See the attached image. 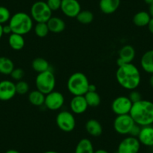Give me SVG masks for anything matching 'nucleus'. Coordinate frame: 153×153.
I'll list each match as a JSON object with an SVG mask.
<instances>
[{
  "label": "nucleus",
  "instance_id": "f257e3e1",
  "mask_svg": "<svg viewBox=\"0 0 153 153\" xmlns=\"http://www.w3.org/2000/svg\"><path fill=\"white\" fill-rule=\"evenodd\" d=\"M116 78L123 88L127 90H134L140 84V71L133 63H127L119 66L116 72Z\"/></svg>",
  "mask_w": 153,
  "mask_h": 153
},
{
  "label": "nucleus",
  "instance_id": "f03ea898",
  "mask_svg": "<svg viewBox=\"0 0 153 153\" xmlns=\"http://www.w3.org/2000/svg\"><path fill=\"white\" fill-rule=\"evenodd\" d=\"M135 124L140 127L153 124V102L148 100H140L132 105L130 113Z\"/></svg>",
  "mask_w": 153,
  "mask_h": 153
},
{
  "label": "nucleus",
  "instance_id": "7ed1b4c3",
  "mask_svg": "<svg viewBox=\"0 0 153 153\" xmlns=\"http://www.w3.org/2000/svg\"><path fill=\"white\" fill-rule=\"evenodd\" d=\"M8 24L12 33L24 35L31 32L33 28V20L25 12H17L11 17Z\"/></svg>",
  "mask_w": 153,
  "mask_h": 153
},
{
  "label": "nucleus",
  "instance_id": "20e7f679",
  "mask_svg": "<svg viewBox=\"0 0 153 153\" xmlns=\"http://www.w3.org/2000/svg\"><path fill=\"white\" fill-rule=\"evenodd\" d=\"M89 81L87 76L82 72H75L69 76L67 89L74 96L84 95L89 90Z\"/></svg>",
  "mask_w": 153,
  "mask_h": 153
},
{
  "label": "nucleus",
  "instance_id": "39448f33",
  "mask_svg": "<svg viewBox=\"0 0 153 153\" xmlns=\"http://www.w3.org/2000/svg\"><path fill=\"white\" fill-rule=\"evenodd\" d=\"M36 89L45 95L54 91L56 86V77L51 70L38 74L35 78Z\"/></svg>",
  "mask_w": 153,
  "mask_h": 153
},
{
  "label": "nucleus",
  "instance_id": "423d86ee",
  "mask_svg": "<svg viewBox=\"0 0 153 153\" xmlns=\"http://www.w3.org/2000/svg\"><path fill=\"white\" fill-rule=\"evenodd\" d=\"M52 13L47 2L44 1H37L31 7L30 16L36 23H47L52 17Z\"/></svg>",
  "mask_w": 153,
  "mask_h": 153
},
{
  "label": "nucleus",
  "instance_id": "0eeeda50",
  "mask_svg": "<svg viewBox=\"0 0 153 153\" xmlns=\"http://www.w3.org/2000/svg\"><path fill=\"white\" fill-rule=\"evenodd\" d=\"M56 123L59 128L64 132H71L76 127V120L73 113L62 110L57 114Z\"/></svg>",
  "mask_w": 153,
  "mask_h": 153
},
{
  "label": "nucleus",
  "instance_id": "6e6552de",
  "mask_svg": "<svg viewBox=\"0 0 153 153\" xmlns=\"http://www.w3.org/2000/svg\"><path fill=\"white\" fill-rule=\"evenodd\" d=\"M134 125V121L130 114L117 116L113 122L114 130L121 135H129Z\"/></svg>",
  "mask_w": 153,
  "mask_h": 153
},
{
  "label": "nucleus",
  "instance_id": "1a4fd4ad",
  "mask_svg": "<svg viewBox=\"0 0 153 153\" xmlns=\"http://www.w3.org/2000/svg\"><path fill=\"white\" fill-rule=\"evenodd\" d=\"M133 103L128 96H119L115 98L111 104V109L117 116L130 113Z\"/></svg>",
  "mask_w": 153,
  "mask_h": 153
},
{
  "label": "nucleus",
  "instance_id": "9d476101",
  "mask_svg": "<svg viewBox=\"0 0 153 153\" xmlns=\"http://www.w3.org/2000/svg\"><path fill=\"white\" fill-rule=\"evenodd\" d=\"M140 146L137 137H126L119 144L117 153H138L140 149Z\"/></svg>",
  "mask_w": 153,
  "mask_h": 153
},
{
  "label": "nucleus",
  "instance_id": "9b49d317",
  "mask_svg": "<svg viewBox=\"0 0 153 153\" xmlns=\"http://www.w3.org/2000/svg\"><path fill=\"white\" fill-rule=\"evenodd\" d=\"M65 103V97L62 93L57 91H53L45 95V105L48 110H58L62 107Z\"/></svg>",
  "mask_w": 153,
  "mask_h": 153
},
{
  "label": "nucleus",
  "instance_id": "f8f14e48",
  "mask_svg": "<svg viewBox=\"0 0 153 153\" xmlns=\"http://www.w3.org/2000/svg\"><path fill=\"white\" fill-rule=\"evenodd\" d=\"M60 10L66 17L75 18L81 11V6L77 0H62Z\"/></svg>",
  "mask_w": 153,
  "mask_h": 153
},
{
  "label": "nucleus",
  "instance_id": "ddd939ff",
  "mask_svg": "<svg viewBox=\"0 0 153 153\" xmlns=\"http://www.w3.org/2000/svg\"><path fill=\"white\" fill-rule=\"evenodd\" d=\"M17 94L15 83L9 80L0 81V101H7L12 99Z\"/></svg>",
  "mask_w": 153,
  "mask_h": 153
},
{
  "label": "nucleus",
  "instance_id": "4468645a",
  "mask_svg": "<svg viewBox=\"0 0 153 153\" xmlns=\"http://www.w3.org/2000/svg\"><path fill=\"white\" fill-rule=\"evenodd\" d=\"M136 52L135 50L131 45H125L119 52V58L117 59V65L121 66L127 63H132L134 59Z\"/></svg>",
  "mask_w": 153,
  "mask_h": 153
},
{
  "label": "nucleus",
  "instance_id": "2eb2a0df",
  "mask_svg": "<svg viewBox=\"0 0 153 153\" xmlns=\"http://www.w3.org/2000/svg\"><path fill=\"white\" fill-rule=\"evenodd\" d=\"M87 102L86 101L84 95H76L74 96L70 102V108L71 113L76 115H80L84 113L88 109Z\"/></svg>",
  "mask_w": 153,
  "mask_h": 153
},
{
  "label": "nucleus",
  "instance_id": "dca6fc26",
  "mask_svg": "<svg viewBox=\"0 0 153 153\" xmlns=\"http://www.w3.org/2000/svg\"><path fill=\"white\" fill-rule=\"evenodd\" d=\"M137 138L141 145L153 147V126H148L141 127Z\"/></svg>",
  "mask_w": 153,
  "mask_h": 153
},
{
  "label": "nucleus",
  "instance_id": "f3484780",
  "mask_svg": "<svg viewBox=\"0 0 153 153\" xmlns=\"http://www.w3.org/2000/svg\"><path fill=\"white\" fill-rule=\"evenodd\" d=\"M120 0H100L99 8L105 14H111L118 10Z\"/></svg>",
  "mask_w": 153,
  "mask_h": 153
},
{
  "label": "nucleus",
  "instance_id": "a211bd4d",
  "mask_svg": "<svg viewBox=\"0 0 153 153\" xmlns=\"http://www.w3.org/2000/svg\"><path fill=\"white\" fill-rule=\"evenodd\" d=\"M141 68L147 74H153V49L144 53L140 59Z\"/></svg>",
  "mask_w": 153,
  "mask_h": 153
},
{
  "label": "nucleus",
  "instance_id": "6ab92c4d",
  "mask_svg": "<svg viewBox=\"0 0 153 153\" xmlns=\"http://www.w3.org/2000/svg\"><path fill=\"white\" fill-rule=\"evenodd\" d=\"M85 128L89 135L95 137L101 136L103 132L102 126L98 120L95 119H91L88 120L85 125Z\"/></svg>",
  "mask_w": 153,
  "mask_h": 153
},
{
  "label": "nucleus",
  "instance_id": "aec40b11",
  "mask_svg": "<svg viewBox=\"0 0 153 153\" xmlns=\"http://www.w3.org/2000/svg\"><path fill=\"white\" fill-rule=\"evenodd\" d=\"M50 32L53 33H60L65 29V23L62 18L59 17H51L47 22Z\"/></svg>",
  "mask_w": 153,
  "mask_h": 153
},
{
  "label": "nucleus",
  "instance_id": "412c9836",
  "mask_svg": "<svg viewBox=\"0 0 153 153\" xmlns=\"http://www.w3.org/2000/svg\"><path fill=\"white\" fill-rule=\"evenodd\" d=\"M8 45L14 51H20L25 46V39L23 35L11 33L8 37Z\"/></svg>",
  "mask_w": 153,
  "mask_h": 153
},
{
  "label": "nucleus",
  "instance_id": "4be33fe9",
  "mask_svg": "<svg viewBox=\"0 0 153 153\" xmlns=\"http://www.w3.org/2000/svg\"><path fill=\"white\" fill-rule=\"evenodd\" d=\"M151 18L149 13L145 11H140L134 14L133 17V23L138 27H144L148 26Z\"/></svg>",
  "mask_w": 153,
  "mask_h": 153
},
{
  "label": "nucleus",
  "instance_id": "5701e85b",
  "mask_svg": "<svg viewBox=\"0 0 153 153\" xmlns=\"http://www.w3.org/2000/svg\"><path fill=\"white\" fill-rule=\"evenodd\" d=\"M94 149L92 143L90 140L87 138H83L81 139L76 146L74 153H94Z\"/></svg>",
  "mask_w": 153,
  "mask_h": 153
},
{
  "label": "nucleus",
  "instance_id": "b1692460",
  "mask_svg": "<svg viewBox=\"0 0 153 153\" xmlns=\"http://www.w3.org/2000/svg\"><path fill=\"white\" fill-rule=\"evenodd\" d=\"M28 99L32 105L40 107L45 104V95L38 89H35L29 92L28 95Z\"/></svg>",
  "mask_w": 153,
  "mask_h": 153
},
{
  "label": "nucleus",
  "instance_id": "393cba45",
  "mask_svg": "<svg viewBox=\"0 0 153 153\" xmlns=\"http://www.w3.org/2000/svg\"><path fill=\"white\" fill-rule=\"evenodd\" d=\"M15 68L12 60L6 56H0V74L10 75Z\"/></svg>",
  "mask_w": 153,
  "mask_h": 153
},
{
  "label": "nucleus",
  "instance_id": "a878e982",
  "mask_svg": "<svg viewBox=\"0 0 153 153\" xmlns=\"http://www.w3.org/2000/svg\"><path fill=\"white\" fill-rule=\"evenodd\" d=\"M32 68L38 74L50 70V64L45 59L38 57L32 62Z\"/></svg>",
  "mask_w": 153,
  "mask_h": 153
},
{
  "label": "nucleus",
  "instance_id": "bb28decb",
  "mask_svg": "<svg viewBox=\"0 0 153 153\" xmlns=\"http://www.w3.org/2000/svg\"><path fill=\"white\" fill-rule=\"evenodd\" d=\"M84 97L89 107H96L101 104V97L97 92H87Z\"/></svg>",
  "mask_w": 153,
  "mask_h": 153
},
{
  "label": "nucleus",
  "instance_id": "cd10ccee",
  "mask_svg": "<svg viewBox=\"0 0 153 153\" xmlns=\"http://www.w3.org/2000/svg\"><path fill=\"white\" fill-rule=\"evenodd\" d=\"M76 20L81 24L87 25L92 23L94 20V14L92 12L88 10H83V11H80L78 15L76 16Z\"/></svg>",
  "mask_w": 153,
  "mask_h": 153
},
{
  "label": "nucleus",
  "instance_id": "c85d7f7f",
  "mask_svg": "<svg viewBox=\"0 0 153 153\" xmlns=\"http://www.w3.org/2000/svg\"><path fill=\"white\" fill-rule=\"evenodd\" d=\"M35 35L39 38H45L49 33V29L47 23H37L34 28Z\"/></svg>",
  "mask_w": 153,
  "mask_h": 153
},
{
  "label": "nucleus",
  "instance_id": "c756f323",
  "mask_svg": "<svg viewBox=\"0 0 153 153\" xmlns=\"http://www.w3.org/2000/svg\"><path fill=\"white\" fill-rule=\"evenodd\" d=\"M15 87H16V92L17 94L20 95H26V93L29 92V86L28 83L24 80H20L17 81V83H15Z\"/></svg>",
  "mask_w": 153,
  "mask_h": 153
},
{
  "label": "nucleus",
  "instance_id": "7c9ffc66",
  "mask_svg": "<svg viewBox=\"0 0 153 153\" xmlns=\"http://www.w3.org/2000/svg\"><path fill=\"white\" fill-rule=\"evenodd\" d=\"M11 17V12L6 7L0 5V24L3 25L7 22H9Z\"/></svg>",
  "mask_w": 153,
  "mask_h": 153
},
{
  "label": "nucleus",
  "instance_id": "2f4dec72",
  "mask_svg": "<svg viewBox=\"0 0 153 153\" xmlns=\"http://www.w3.org/2000/svg\"><path fill=\"white\" fill-rule=\"evenodd\" d=\"M10 75L13 80H16V81H20V80H23V76H24V71L20 68H17L13 70Z\"/></svg>",
  "mask_w": 153,
  "mask_h": 153
},
{
  "label": "nucleus",
  "instance_id": "473e14b6",
  "mask_svg": "<svg viewBox=\"0 0 153 153\" xmlns=\"http://www.w3.org/2000/svg\"><path fill=\"white\" fill-rule=\"evenodd\" d=\"M47 4L52 11H58L62 5V0H47Z\"/></svg>",
  "mask_w": 153,
  "mask_h": 153
},
{
  "label": "nucleus",
  "instance_id": "72a5a7b5",
  "mask_svg": "<svg viewBox=\"0 0 153 153\" xmlns=\"http://www.w3.org/2000/svg\"><path fill=\"white\" fill-rule=\"evenodd\" d=\"M129 98V99L131 101V102L133 103H136L137 102V101H140V100H142V96H141V94L140 92H139L138 91H137L136 89H134V90H131V92L129 93L128 96Z\"/></svg>",
  "mask_w": 153,
  "mask_h": 153
},
{
  "label": "nucleus",
  "instance_id": "f704fd0d",
  "mask_svg": "<svg viewBox=\"0 0 153 153\" xmlns=\"http://www.w3.org/2000/svg\"><path fill=\"white\" fill-rule=\"evenodd\" d=\"M140 129H141L140 126H138V125H137V124H135L134 126V127L132 128V129H131V131L129 135L131 137H137L138 135H139V134H140Z\"/></svg>",
  "mask_w": 153,
  "mask_h": 153
},
{
  "label": "nucleus",
  "instance_id": "c9c22d12",
  "mask_svg": "<svg viewBox=\"0 0 153 153\" xmlns=\"http://www.w3.org/2000/svg\"><path fill=\"white\" fill-rule=\"evenodd\" d=\"M2 30H3L4 35H11L12 33V30H11V26H9V24L5 25V26H2Z\"/></svg>",
  "mask_w": 153,
  "mask_h": 153
},
{
  "label": "nucleus",
  "instance_id": "e433bc0d",
  "mask_svg": "<svg viewBox=\"0 0 153 153\" xmlns=\"http://www.w3.org/2000/svg\"><path fill=\"white\" fill-rule=\"evenodd\" d=\"M147 27H148V29H149V31L150 32V33L152 34L153 35V17H152L151 18V20H150V21H149V23Z\"/></svg>",
  "mask_w": 153,
  "mask_h": 153
},
{
  "label": "nucleus",
  "instance_id": "4c0bfd02",
  "mask_svg": "<svg viewBox=\"0 0 153 153\" xmlns=\"http://www.w3.org/2000/svg\"><path fill=\"white\" fill-rule=\"evenodd\" d=\"M88 92H96V86L94 84H89V90Z\"/></svg>",
  "mask_w": 153,
  "mask_h": 153
},
{
  "label": "nucleus",
  "instance_id": "58836bf2",
  "mask_svg": "<svg viewBox=\"0 0 153 153\" xmlns=\"http://www.w3.org/2000/svg\"><path fill=\"white\" fill-rule=\"evenodd\" d=\"M149 13L150 16H151L152 17H153V3L149 5Z\"/></svg>",
  "mask_w": 153,
  "mask_h": 153
},
{
  "label": "nucleus",
  "instance_id": "ea45409f",
  "mask_svg": "<svg viewBox=\"0 0 153 153\" xmlns=\"http://www.w3.org/2000/svg\"><path fill=\"white\" fill-rule=\"evenodd\" d=\"M94 153H110L109 152H107V150L103 149H100L95 150Z\"/></svg>",
  "mask_w": 153,
  "mask_h": 153
},
{
  "label": "nucleus",
  "instance_id": "a19ab883",
  "mask_svg": "<svg viewBox=\"0 0 153 153\" xmlns=\"http://www.w3.org/2000/svg\"><path fill=\"white\" fill-rule=\"evenodd\" d=\"M149 83L150 86H151L152 88H153V74H151V76H150L149 80Z\"/></svg>",
  "mask_w": 153,
  "mask_h": 153
},
{
  "label": "nucleus",
  "instance_id": "79ce46f5",
  "mask_svg": "<svg viewBox=\"0 0 153 153\" xmlns=\"http://www.w3.org/2000/svg\"><path fill=\"white\" fill-rule=\"evenodd\" d=\"M5 153H20V152L16 149H9L8 150V151L5 152Z\"/></svg>",
  "mask_w": 153,
  "mask_h": 153
},
{
  "label": "nucleus",
  "instance_id": "37998d69",
  "mask_svg": "<svg viewBox=\"0 0 153 153\" xmlns=\"http://www.w3.org/2000/svg\"><path fill=\"white\" fill-rule=\"evenodd\" d=\"M2 25L0 24V39L2 38V36H3V30H2Z\"/></svg>",
  "mask_w": 153,
  "mask_h": 153
},
{
  "label": "nucleus",
  "instance_id": "c03bdc74",
  "mask_svg": "<svg viewBox=\"0 0 153 153\" xmlns=\"http://www.w3.org/2000/svg\"><path fill=\"white\" fill-rule=\"evenodd\" d=\"M144 2H145L147 5H150L153 3V0H144Z\"/></svg>",
  "mask_w": 153,
  "mask_h": 153
},
{
  "label": "nucleus",
  "instance_id": "a18cd8bd",
  "mask_svg": "<svg viewBox=\"0 0 153 153\" xmlns=\"http://www.w3.org/2000/svg\"><path fill=\"white\" fill-rule=\"evenodd\" d=\"M44 153H59L58 152H56V151H47V152H45Z\"/></svg>",
  "mask_w": 153,
  "mask_h": 153
}]
</instances>
